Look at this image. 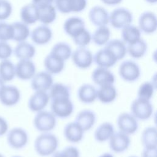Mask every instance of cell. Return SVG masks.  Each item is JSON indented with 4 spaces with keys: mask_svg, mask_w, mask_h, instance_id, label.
<instances>
[{
    "mask_svg": "<svg viewBox=\"0 0 157 157\" xmlns=\"http://www.w3.org/2000/svg\"><path fill=\"white\" fill-rule=\"evenodd\" d=\"M58 139L57 137L48 132H41L35 139L34 148L37 154L42 157L51 156L57 150Z\"/></svg>",
    "mask_w": 157,
    "mask_h": 157,
    "instance_id": "6da1fadb",
    "label": "cell"
},
{
    "mask_svg": "<svg viewBox=\"0 0 157 157\" xmlns=\"http://www.w3.org/2000/svg\"><path fill=\"white\" fill-rule=\"evenodd\" d=\"M56 124V117L50 111L43 110L36 113L33 119L34 127L40 132L52 131Z\"/></svg>",
    "mask_w": 157,
    "mask_h": 157,
    "instance_id": "7a4b0ae2",
    "label": "cell"
},
{
    "mask_svg": "<svg viewBox=\"0 0 157 157\" xmlns=\"http://www.w3.org/2000/svg\"><path fill=\"white\" fill-rule=\"evenodd\" d=\"M131 113L137 120H147L153 113V107L150 100L137 98L134 99L130 107Z\"/></svg>",
    "mask_w": 157,
    "mask_h": 157,
    "instance_id": "3957f363",
    "label": "cell"
},
{
    "mask_svg": "<svg viewBox=\"0 0 157 157\" xmlns=\"http://www.w3.org/2000/svg\"><path fill=\"white\" fill-rule=\"evenodd\" d=\"M50 109L56 117L66 118L72 115L74 107L70 98H64L51 99Z\"/></svg>",
    "mask_w": 157,
    "mask_h": 157,
    "instance_id": "277c9868",
    "label": "cell"
},
{
    "mask_svg": "<svg viewBox=\"0 0 157 157\" xmlns=\"http://www.w3.org/2000/svg\"><path fill=\"white\" fill-rule=\"evenodd\" d=\"M7 142L13 149L20 150L24 148L29 140L26 131L20 127H15L9 129L6 134Z\"/></svg>",
    "mask_w": 157,
    "mask_h": 157,
    "instance_id": "5b68a950",
    "label": "cell"
},
{
    "mask_svg": "<svg viewBox=\"0 0 157 157\" xmlns=\"http://www.w3.org/2000/svg\"><path fill=\"white\" fill-rule=\"evenodd\" d=\"M132 19L131 12L124 7L117 8L109 14V23L115 29H122L130 25Z\"/></svg>",
    "mask_w": 157,
    "mask_h": 157,
    "instance_id": "8992f818",
    "label": "cell"
},
{
    "mask_svg": "<svg viewBox=\"0 0 157 157\" xmlns=\"http://www.w3.org/2000/svg\"><path fill=\"white\" fill-rule=\"evenodd\" d=\"M120 77L127 82H134L138 80L140 76L139 66L132 60L123 61L118 68Z\"/></svg>",
    "mask_w": 157,
    "mask_h": 157,
    "instance_id": "52a82bcc",
    "label": "cell"
},
{
    "mask_svg": "<svg viewBox=\"0 0 157 157\" xmlns=\"http://www.w3.org/2000/svg\"><path fill=\"white\" fill-rule=\"evenodd\" d=\"M138 120L131 113H120L117 119V125L120 131L129 136L134 134L139 128Z\"/></svg>",
    "mask_w": 157,
    "mask_h": 157,
    "instance_id": "ba28073f",
    "label": "cell"
},
{
    "mask_svg": "<svg viewBox=\"0 0 157 157\" xmlns=\"http://www.w3.org/2000/svg\"><path fill=\"white\" fill-rule=\"evenodd\" d=\"M71 57L74 65L82 69L90 67L93 62L92 52L85 47L77 48L72 52Z\"/></svg>",
    "mask_w": 157,
    "mask_h": 157,
    "instance_id": "9c48e42d",
    "label": "cell"
},
{
    "mask_svg": "<svg viewBox=\"0 0 157 157\" xmlns=\"http://www.w3.org/2000/svg\"><path fill=\"white\" fill-rule=\"evenodd\" d=\"M20 99V91L15 85H6L0 93V102L6 107H9L17 105Z\"/></svg>",
    "mask_w": 157,
    "mask_h": 157,
    "instance_id": "30bf717a",
    "label": "cell"
},
{
    "mask_svg": "<svg viewBox=\"0 0 157 157\" xmlns=\"http://www.w3.org/2000/svg\"><path fill=\"white\" fill-rule=\"evenodd\" d=\"M55 9L62 13L80 12L87 5L86 0H54Z\"/></svg>",
    "mask_w": 157,
    "mask_h": 157,
    "instance_id": "8fae6325",
    "label": "cell"
},
{
    "mask_svg": "<svg viewBox=\"0 0 157 157\" xmlns=\"http://www.w3.org/2000/svg\"><path fill=\"white\" fill-rule=\"evenodd\" d=\"M31 80V87L34 91L47 92L53 83L52 75L47 71L36 72Z\"/></svg>",
    "mask_w": 157,
    "mask_h": 157,
    "instance_id": "7c38bea8",
    "label": "cell"
},
{
    "mask_svg": "<svg viewBox=\"0 0 157 157\" xmlns=\"http://www.w3.org/2000/svg\"><path fill=\"white\" fill-rule=\"evenodd\" d=\"M131 144L129 136L121 131L115 132L109 140L110 150L116 153H120L128 149Z\"/></svg>",
    "mask_w": 157,
    "mask_h": 157,
    "instance_id": "4fadbf2b",
    "label": "cell"
},
{
    "mask_svg": "<svg viewBox=\"0 0 157 157\" xmlns=\"http://www.w3.org/2000/svg\"><path fill=\"white\" fill-rule=\"evenodd\" d=\"M15 66V76L21 80H29L36 73L35 64L31 59H20Z\"/></svg>",
    "mask_w": 157,
    "mask_h": 157,
    "instance_id": "5bb4252c",
    "label": "cell"
},
{
    "mask_svg": "<svg viewBox=\"0 0 157 157\" xmlns=\"http://www.w3.org/2000/svg\"><path fill=\"white\" fill-rule=\"evenodd\" d=\"M50 100L47 92L34 91L28 99V106L31 112L37 113L44 110Z\"/></svg>",
    "mask_w": 157,
    "mask_h": 157,
    "instance_id": "9a60e30c",
    "label": "cell"
},
{
    "mask_svg": "<svg viewBox=\"0 0 157 157\" xmlns=\"http://www.w3.org/2000/svg\"><path fill=\"white\" fill-rule=\"evenodd\" d=\"M93 61L98 67L109 69L117 63L118 59L110 50L104 47L99 50L94 54Z\"/></svg>",
    "mask_w": 157,
    "mask_h": 157,
    "instance_id": "2e32d148",
    "label": "cell"
},
{
    "mask_svg": "<svg viewBox=\"0 0 157 157\" xmlns=\"http://www.w3.org/2000/svg\"><path fill=\"white\" fill-rule=\"evenodd\" d=\"M156 17L153 12L146 11L140 15L138 28L140 31L147 34H153L156 31Z\"/></svg>",
    "mask_w": 157,
    "mask_h": 157,
    "instance_id": "e0dca14e",
    "label": "cell"
},
{
    "mask_svg": "<svg viewBox=\"0 0 157 157\" xmlns=\"http://www.w3.org/2000/svg\"><path fill=\"white\" fill-rule=\"evenodd\" d=\"M91 79L98 86L113 84L115 81L114 74L109 69L100 67L92 72Z\"/></svg>",
    "mask_w": 157,
    "mask_h": 157,
    "instance_id": "ac0fdd59",
    "label": "cell"
},
{
    "mask_svg": "<svg viewBox=\"0 0 157 157\" xmlns=\"http://www.w3.org/2000/svg\"><path fill=\"white\" fill-rule=\"evenodd\" d=\"M88 18L93 25L98 27L106 26L109 23V14L103 7L96 6L89 11Z\"/></svg>",
    "mask_w": 157,
    "mask_h": 157,
    "instance_id": "d6986e66",
    "label": "cell"
},
{
    "mask_svg": "<svg viewBox=\"0 0 157 157\" xmlns=\"http://www.w3.org/2000/svg\"><path fill=\"white\" fill-rule=\"evenodd\" d=\"M44 66L45 71L49 74L52 75L58 74L63 71L65 61L56 55L50 52L44 58Z\"/></svg>",
    "mask_w": 157,
    "mask_h": 157,
    "instance_id": "ffe728a7",
    "label": "cell"
},
{
    "mask_svg": "<svg viewBox=\"0 0 157 157\" xmlns=\"http://www.w3.org/2000/svg\"><path fill=\"white\" fill-rule=\"evenodd\" d=\"M84 131L75 121L68 123L63 129V135L65 139L71 143H78L83 137Z\"/></svg>",
    "mask_w": 157,
    "mask_h": 157,
    "instance_id": "44dd1931",
    "label": "cell"
},
{
    "mask_svg": "<svg viewBox=\"0 0 157 157\" xmlns=\"http://www.w3.org/2000/svg\"><path fill=\"white\" fill-rule=\"evenodd\" d=\"M52 37L51 29L45 25H40L34 28L31 33L32 41L39 45H42L49 42Z\"/></svg>",
    "mask_w": 157,
    "mask_h": 157,
    "instance_id": "7402d4cb",
    "label": "cell"
},
{
    "mask_svg": "<svg viewBox=\"0 0 157 157\" xmlns=\"http://www.w3.org/2000/svg\"><path fill=\"white\" fill-rule=\"evenodd\" d=\"M96 121L95 113L88 109L80 111L76 115L75 122L77 123L84 131L91 129L94 125Z\"/></svg>",
    "mask_w": 157,
    "mask_h": 157,
    "instance_id": "603a6c76",
    "label": "cell"
},
{
    "mask_svg": "<svg viewBox=\"0 0 157 157\" xmlns=\"http://www.w3.org/2000/svg\"><path fill=\"white\" fill-rule=\"evenodd\" d=\"M85 28L83 20L78 17H72L67 18L63 24L65 33L71 37H74Z\"/></svg>",
    "mask_w": 157,
    "mask_h": 157,
    "instance_id": "cb8c5ba5",
    "label": "cell"
},
{
    "mask_svg": "<svg viewBox=\"0 0 157 157\" xmlns=\"http://www.w3.org/2000/svg\"><path fill=\"white\" fill-rule=\"evenodd\" d=\"M23 23L28 25L36 23L39 20V9L33 3L23 6L20 12Z\"/></svg>",
    "mask_w": 157,
    "mask_h": 157,
    "instance_id": "d4e9b609",
    "label": "cell"
},
{
    "mask_svg": "<svg viewBox=\"0 0 157 157\" xmlns=\"http://www.w3.org/2000/svg\"><path fill=\"white\" fill-rule=\"evenodd\" d=\"M77 97L83 103H92L97 99V89L91 84L84 83L78 88Z\"/></svg>",
    "mask_w": 157,
    "mask_h": 157,
    "instance_id": "484cf974",
    "label": "cell"
},
{
    "mask_svg": "<svg viewBox=\"0 0 157 157\" xmlns=\"http://www.w3.org/2000/svg\"><path fill=\"white\" fill-rule=\"evenodd\" d=\"M117 90L113 84L99 86L97 90V99L103 104H109L115 101Z\"/></svg>",
    "mask_w": 157,
    "mask_h": 157,
    "instance_id": "4316f807",
    "label": "cell"
},
{
    "mask_svg": "<svg viewBox=\"0 0 157 157\" xmlns=\"http://www.w3.org/2000/svg\"><path fill=\"white\" fill-rule=\"evenodd\" d=\"M13 54L20 59H31L36 54V48L31 44L23 41L18 42L13 50Z\"/></svg>",
    "mask_w": 157,
    "mask_h": 157,
    "instance_id": "83f0119b",
    "label": "cell"
},
{
    "mask_svg": "<svg viewBox=\"0 0 157 157\" xmlns=\"http://www.w3.org/2000/svg\"><path fill=\"white\" fill-rule=\"evenodd\" d=\"M114 132L113 125L110 122H104L100 124L95 129L94 137L98 142H105L109 141Z\"/></svg>",
    "mask_w": 157,
    "mask_h": 157,
    "instance_id": "f1b7e54d",
    "label": "cell"
},
{
    "mask_svg": "<svg viewBox=\"0 0 157 157\" xmlns=\"http://www.w3.org/2000/svg\"><path fill=\"white\" fill-rule=\"evenodd\" d=\"M127 53L134 59H139L143 57L147 50V44L142 38L134 43L128 44L126 47Z\"/></svg>",
    "mask_w": 157,
    "mask_h": 157,
    "instance_id": "f546056e",
    "label": "cell"
},
{
    "mask_svg": "<svg viewBox=\"0 0 157 157\" xmlns=\"http://www.w3.org/2000/svg\"><path fill=\"white\" fill-rule=\"evenodd\" d=\"M15 64L9 59L0 62V78L5 82L12 81L15 77Z\"/></svg>",
    "mask_w": 157,
    "mask_h": 157,
    "instance_id": "4dcf8cb0",
    "label": "cell"
},
{
    "mask_svg": "<svg viewBox=\"0 0 157 157\" xmlns=\"http://www.w3.org/2000/svg\"><path fill=\"white\" fill-rule=\"evenodd\" d=\"M121 36L122 40L127 44H132L140 38L141 31L134 25H129L122 28Z\"/></svg>",
    "mask_w": 157,
    "mask_h": 157,
    "instance_id": "1f68e13d",
    "label": "cell"
},
{
    "mask_svg": "<svg viewBox=\"0 0 157 157\" xmlns=\"http://www.w3.org/2000/svg\"><path fill=\"white\" fill-rule=\"evenodd\" d=\"M104 47L110 50L116 56L118 61L123 59L127 53L126 44L122 40L115 39L109 40Z\"/></svg>",
    "mask_w": 157,
    "mask_h": 157,
    "instance_id": "d6a6232c",
    "label": "cell"
},
{
    "mask_svg": "<svg viewBox=\"0 0 157 157\" xmlns=\"http://www.w3.org/2000/svg\"><path fill=\"white\" fill-rule=\"evenodd\" d=\"M156 128L148 126L145 128L141 134V142L144 148L156 147Z\"/></svg>",
    "mask_w": 157,
    "mask_h": 157,
    "instance_id": "836d02e7",
    "label": "cell"
},
{
    "mask_svg": "<svg viewBox=\"0 0 157 157\" xmlns=\"http://www.w3.org/2000/svg\"><path fill=\"white\" fill-rule=\"evenodd\" d=\"M48 91L50 100L58 98H70L71 96V90L69 87L63 83H53Z\"/></svg>",
    "mask_w": 157,
    "mask_h": 157,
    "instance_id": "e575fe53",
    "label": "cell"
},
{
    "mask_svg": "<svg viewBox=\"0 0 157 157\" xmlns=\"http://www.w3.org/2000/svg\"><path fill=\"white\" fill-rule=\"evenodd\" d=\"M13 27L12 40L18 42L25 41L30 34V31L27 25L23 22L17 21L12 23Z\"/></svg>",
    "mask_w": 157,
    "mask_h": 157,
    "instance_id": "d590c367",
    "label": "cell"
},
{
    "mask_svg": "<svg viewBox=\"0 0 157 157\" xmlns=\"http://www.w3.org/2000/svg\"><path fill=\"white\" fill-rule=\"evenodd\" d=\"M39 9V20L43 25H47L53 23L56 18L55 7L50 5Z\"/></svg>",
    "mask_w": 157,
    "mask_h": 157,
    "instance_id": "8d00e7d4",
    "label": "cell"
},
{
    "mask_svg": "<svg viewBox=\"0 0 157 157\" xmlns=\"http://www.w3.org/2000/svg\"><path fill=\"white\" fill-rule=\"evenodd\" d=\"M110 31L106 26H99L91 36V40L99 46L105 45L109 40Z\"/></svg>",
    "mask_w": 157,
    "mask_h": 157,
    "instance_id": "74e56055",
    "label": "cell"
},
{
    "mask_svg": "<svg viewBox=\"0 0 157 157\" xmlns=\"http://www.w3.org/2000/svg\"><path fill=\"white\" fill-rule=\"evenodd\" d=\"M72 52L71 46L67 43L64 42H58L55 44L50 51V53L56 55L64 61L71 58Z\"/></svg>",
    "mask_w": 157,
    "mask_h": 157,
    "instance_id": "f35d334b",
    "label": "cell"
},
{
    "mask_svg": "<svg viewBox=\"0 0 157 157\" xmlns=\"http://www.w3.org/2000/svg\"><path fill=\"white\" fill-rule=\"evenodd\" d=\"M156 88V85L151 82H144L142 83L137 90V97L139 98L151 100Z\"/></svg>",
    "mask_w": 157,
    "mask_h": 157,
    "instance_id": "ab89813d",
    "label": "cell"
},
{
    "mask_svg": "<svg viewBox=\"0 0 157 157\" xmlns=\"http://www.w3.org/2000/svg\"><path fill=\"white\" fill-rule=\"evenodd\" d=\"M72 39L74 44L78 47H85L90 43L91 40V35L90 33L85 28Z\"/></svg>",
    "mask_w": 157,
    "mask_h": 157,
    "instance_id": "60d3db41",
    "label": "cell"
},
{
    "mask_svg": "<svg viewBox=\"0 0 157 157\" xmlns=\"http://www.w3.org/2000/svg\"><path fill=\"white\" fill-rule=\"evenodd\" d=\"M13 27L12 24L0 22V41L6 42L13 39Z\"/></svg>",
    "mask_w": 157,
    "mask_h": 157,
    "instance_id": "b9f144b4",
    "label": "cell"
},
{
    "mask_svg": "<svg viewBox=\"0 0 157 157\" xmlns=\"http://www.w3.org/2000/svg\"><path fill=\"white\" fill-rule=\"evenodd\" d=\"M12 6L7 0H0V21L7 19L12 14Z\"/></svg>",
    "mask_w": 157,
    "mask_h": 157,
    "instance_id": "7bdbcfd3",
    "label": "cell"
},
{
    "mask_svg": "<svg viewBox=\"0 0 157 157\" xmlns=\"http://www.w3.org/2000/svg\"><path fill=\"white\" fill-rule=\"evenodd\" d=\"M13 53L11 46L6 42L0 41V59H9Z\"/></svg>",
    "mask_w": 157,
    "mask_h": 157,
    "instance_id": "ee69618b",
    "label": "cell"
},
{
    "mask_svg": "<svg viewBox=\"0 0 157 157\" xmlns=\"http://www.w3.org/2000/svg\"><path fill=\"white\" fill-rule=\"evenodd\" d=\"M60 153L62 157H80V151L74 146L66 147Z\"/></svg>",
    "mask_w": 157,
    "mask_h": 157,
    "instance_id": "f6af8a7d",
    "label": "cell"
},
{
    "mask_svg": "<svg viewBox=\"0 0 157 157\" xmlns=\"http://www.w3.org/2000/svg\"><path fill=\"white\" fill-rule=\"evenodd\" d=\"M9 131V123L6 118L0 116V137L7 134Z\"/></svg>",
    "mask_w": 157,
    "mask_h": 157,
    "instance_id": "bcb514c9",
    "label": "cell"
},
{
    "mask_svg": "<svg viewBox=\"0 0 157 157\" xmlns=\"http://www.w3.org/2000/svg\"><path fill=\"white\" fill-rule=\"evenodd\" d=\"M141 157H157V147L144 148Z\"/></svg>",
    "mask_w": 157,
    "mask_h": 157,
    "instance_id": "7dc6e473",
    "label": "cell"
},
{
    "mask_svg": "<svg viewBox=\"0 0 157 157\" xmlns=\"http://www.w3.org/2000/svg\"><path fill=\"white\" fill-rule=\"evenodd\" d=\"M54 0H32V3L38 9L52 5Z\"/></svg>",
    "mask_w": 157,
    "mask_h": 157,
    "instance_id": "c3c4849f",
    "label": "cell"
},
{
    "mask_svg": "<svg viewBox=\"0 0 157 157\" xmlns=\"http://www.w3.org/2000/svg\"><path fill=\"white\" fill-rule=\"evenodd\" d=\"M123 0H101V1L108 6H115L120 4Z\"/></svg>",
    "mask_w": 157,
    "mask_h": 157,
    "instance_id": "681fc988",
    "label": "cell"
},
{
    "mask_svg": "<svg viewBox=\"0 0 157 157\" xmlns=\"http://www.w3.org/2000/svg\"><path fill=\"white\" fill-rule=\"evenodd\" d=\"M98 157H114V156L112 153H104Z\"/></svg>",
    "mask_w": 157,
    "mask_h": 157,
    "instance_id": "f907efd6",
    "label": "cell"
},
{
    "mask_svg": "<svg viewBox=\"0 0 157 157\" xmlns=\"http://www.w3.org/2000/svg\"><path fill=\"white\" fill-rule=\"evenodd\" d=\"M51 157H62L60 151H56L53 154L51 155Z\"/></svg>",
    "mask_w": 157,
    "mask_h": 157,
    "instance_id": "816d5d0a",
    "label": "cell"
},
{
    "mask_svg": "<svg viewBox=\"0 0 157 157\" xmlns=\"http://www.w3.org/2000/svg\"><path fill=\"white\" fill-rule=\"evenodd\" d=\"M5 85H6V83L0 78V93Z\"/></svg>",
    "mask_w": 157,
    "mask_h": 157,
    "instance_id": "f5cc1de1",
    "label": "cell"
},
{
    "mask_svg": "<svg viewBox=\"0 0 157 157\" xmlns=\"http://www.w3.org/2000/svg\"><path fill=\"white\" fill-rule=\"evenodd\" d=\"M145 1L150 4H155L157 2V0H145Z\"/></svg>",
    "mask_w": 157,
    "mask_h": 157,
    "instance_id": "db71d44e",
    "label": "cell"
},
{
    "mask_svg": "<svg viewBox=\"0 0 157 157\" xmlns=\"http://www.w3.org/2000/svg\"><path fill=\"white\" fill-rule=\"evenodd\" d=\"M11 157H22V156H18V155H15V156H12Z\"/></svg>",
    "mask_w": 157,
    "mask_h": 157,
    "instance_id": "11a10c76",
    "label": "cell"
},
{
    "mask_svg": "<svg viewBox=\"0 0 157 157\" xmlns=\"http://www.w3.org/2000/svg\"><path fill=\"white\" fill-rule=\"evenodd\" d=\"M0 157H5V156H4V155H2V153H0Z\"/></svg>",
    "mask_w": 157,
    "mask_h": 157,
    "instance_id": "9f6ffc18",
    "label": "cell"
},
{
    "mask_svg": "<svg viewBox=\"0 0 157 157\" xmlns=\"http://www.w3.org/2000/svg\"><path fill=\"white\" fill-rule=\"evenodd\" d=\"M128 157H137V156H129Z\"/></svg>",
    "mask_w": 157,
    "mask_h": 157,
    "instance_id": "6f0895ef",
    "label": "cell"
}]
</instances>
